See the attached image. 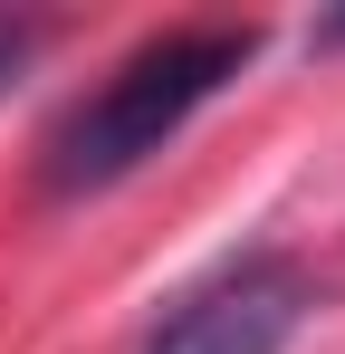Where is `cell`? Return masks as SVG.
I'll list each match as a JSON object with an SVG mask.
<instances>
[{
	"label": "cell",
	"mask_w": 345,
	"mask_h": 354,
	"mask_svg": "<svg viewBox=\"0 0 345 354\" xmlns=\"http://www.w3.org/2000/svg\"><path fill=\"white\" fill-rule=\"evenodd\" d=\"M249 58H259V29H240V19H182V29L134 39V48L48 124L39 182H48L57 201H87V192H106V182L144 173Z\"/></svg>",
	"instance_id": "1"
},
{
	"label": "cell",
	"mask_w": 345,
	"mask_h": 354,
	"mask_svg": "<svg viewBox=\"0 0 345 354\" xmlns=\"http://www.w3.org/2000/svg\"><path fill=\"white\" fill-rule=\"evenodd\" d=\"M297 326H307V268L278 249H249V259H230L202 288L172 297L144 335V354H278Z\"/></svg>",
	"instance_id": "2"
},
{
	"label": "cell",
	"mask_w": 345,
	"mask_h": 354,
	"mask_svg": "<svg viewBox=\"0 0 345 354\" xmlns=\"http://www.w3.org/2000/svg\"><path fill=\"white\" fill-rule=\"evenodd\" d=\"M39 39H48V29H39V19H10V10H0V86H10V77H19V67L39 58Z\"/></svg>",
	"instance_id": "3"
}]
</instances>
